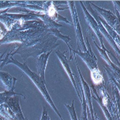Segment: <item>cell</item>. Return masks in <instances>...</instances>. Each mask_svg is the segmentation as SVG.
Masks as SVG:
<instances>
[{"mask_svg":"<svg viewBox=\"0 0 120 120\" xmlns=\"http://www.w3.org/2000/svg\"><path fill=\"white\" fill-rule=\"evenodd\" d=\"M91 79H92L93 82L95 84V85L100 84L101 81H103L102 75H101V72L99 71L98 69L97 68L96 66H94V68H93V69H91Z\"/></svg>","mask_w":120,"mask_h":120,"instance_id":"cell-1","label":"cell"},{"mask_svg":"<svg viewBox=\"0 0 120 120\" xmlns=\"http://www.w3.org/2000/svg\"><path fill=\"white\" fill-rule=\"evenodd\" d=\"M60 59L61 60H62V64H63L64 67L66 70H67L68 73V75H69V76H70V78H71V81H72V82H73V85H75V81H74V79H73V78H72V75H71V72L70 68H69V66H67V64H67V63H68L67 59H66V58H65L64 57H63V59L60 57ZM75 88H76V87H75Z\"/></svg>","mask_w":120,"mask_h":120,"instance_id":"cell-2","label":"cell"},{"mask_svg":"<svg viewBox=\"0 0 120 120\" xmlns=\"http://www.w3.org/2000/svg\"><path fill=\"white\" fill-rule=\"evenodd\" d=\"M56 13V9L54 8V6H53V5H51L50 7H49V9H48V14H49V16L50 17L53 16Z\"/></svg>","mask_w":120,"mask_h":120,"instance_id":"cell-3","label":"cell"},{"mask_svg":"<svg viewBox=\"0 0 120 120\" xmlns=\"http://www.w3.org/2000/svg\"><path fill=\"white\" fill-rule=\"evenodd\" d=\"M68 106V105H67ZM69 109V111H70L71 112V118H72L73 120H77V119H76V116H75V109H74V106L72 105V107L71 108H70V107H68V108Z\"/></svg>","mask_w":120,"mask_h":120,"instance_id":"cell-4","label":"cell"},{"mask_svg":"<svg viewBox=\"0 0 120 120\" xmlns=\"http://www.w3.org/2000/svg\"><path fill=\"white\" fill-rule=\"evenodd\" d=\"M41 120H49V118H48V116L47 115V112H46V110H45V113L43 115V117H42Z\"/></svg>","mask_w":120,"mask_h":120,"instance_id":"cell-5","label":"cell"},{"mask_svg":"<svg viewBox=\"0 0 120 120\" xmlns=\"http://www.w3.org/2000/svg\"><path fill=\"white\" fill-rule=\"evenodd\" d=\"M2 38V31H1V30H0V39Z\"/></svg>","mask_w":120,"mask_h":120,"instance_id":"cell-6","label":"cell"}]
</instances>
